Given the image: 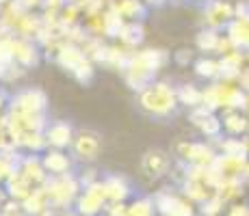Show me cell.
<instances>
[{
  "label": "cell",
  "mask_w": 249,
  "mask_h": 216,
  "mask_svg": "<svg viewBox=\"0 0 249 216\" xmlns=\"http://www.w3.org/2000/svg\"><path fill=\"white\" fill-rule=\"evenodd\" d=\"M169 54L165 50H141V52H130L126 67H124V80L132 91L141 93L145 86L154 83L156 74L167 65Z\"/></svg>",
  "instance_id": "6da1fadb"
},
{
  "label": "cell",
  "mask_w": 249,
  "mask_h": 216,
  "mask_svg": "<svg viewBox=\"0 0 249 216\" xmlns=\"http://www.w3.org/2000/svg\"><path fill=\"white\" fill-rule=\"evenodd\" d=\"M139 106L143 113L156 119L174 117L178 113V95L169 83H152L139 93Z\"/></svg>",
  "instance_id": "7a4b0ae2"
},
{
  "label": "cell",
  "mask_w": 249,
  "mask_h": 216,
  "mask_svg": "<svg viewBox=\"0 0 249 216\" xmlns=\"http://www.w3.org/2000/svg\"><path fill=\"white\" fill-rule=\"evenodd\" d=\"M54 61L63 67L65 71H70L78 83L83 84H89L93 80V63L87 59V54L83 52V48L76 46V43H70V41H61L59 48L54 50Z\"/></svg>",
  "instance_id": "3957f363"
},
{
  "label": "cell",
  "mask_w": 249,
  "mask_h": 216,
  "mask_svg": "<svg viewBox=\"0 0 249 216\" xmlns=\"http://www.w3.org/2000/svg\"><path fill=\"white\" fill-rule=\"evenodd\" d=\"M44 193L48 197V208H61L70 210L71 203H76V197L80 195V182L76 175H61V177H50L41 184Z\"/></svg>",
  "instance_id": "277c9868"
},
{
  "label": "cell",
  "mask_w": 249,
  "mask_h": 216,
  "mask_svg": "<svg viewBox=\"0 0 249 216\" xmlns=\"http://www.w3.org/2000/svg\"><path fill=\"white\" fill-rule=\"evenodd\" d=\"M46 106H48L46 93L41 89L31 86V89H22L16 95H11L7 110L9 113H22V115H39V113H46Z\"/></svg>",
  "instance_id": "5b68a950"
},
{
  "label": "cell",
  "mask_w": 249,
  "mask_h": 216,
  "mask_svg": "<svg viewBox=\"0 0 249 216\" xmlns=\"http://www.w3.org/2000/svg\"><path fill=\"white\" fill-rule=\"evenodd\" d=\"M104 210H107V195L100 180L85 186L83 193L76 197V212L80 216H100Z\"/></svg>",
  "instance_id": "8992f818"
},
{
  "label": "cell",
  "mask_w": 249,
  "mask_h": 216,
  "mask_svg": "<svg viewBox=\"0 0 249 216\" xmlns=\"http://www.w3.org/2000/svg\"><path fill=\"white\" fill-rule=\"evenodd\" d=\"M102 141L93 130H78L71 141V158L78 162H93L100 156Z\"/></svg>",
  "instance_id": "52a82bcc"
},
{
  "label": "cell",
  "mask_w": 249,
  "mask_h": 216,
  "mask_svg": "<svg viewBox=\"0 0 249 216\" xmlns=\"http://www.w3.org/2000/svg\"><path fill=\"white\" fill-rule=\"evenodd\" d=\"M234 20V4L228 0H210L204 4V26L221 33Z\"/></svg>",
  "instance_id": "ba28073f"
},
{
  "label": "cell",
  "mask_w": 249,
  "mask_h": 216,
  "mask_svg": "<svg viewBox=\"0 0 249 216\" xmlns=\"http://www.w3.org/2000/svg\"><path fill=\"white\" fill-rule=\"evenodd\" d=\"M178 158L184 165H195V166H210L217 158V151L206 143H178Z\"/></svg>",
  "instance_id": "9c48e42d"
},
{
  "label": "cell",
  "mask_w": 249,
  "mask_h": 216,
  "mask_svg": "<svg viewBox=\"0 0 249 216\" xmlns=\"http://www.w3.org/2000/svg\"><path fill=\"white\" fill-rule=\"evenodd\" d=\"M74 128H71L70 121H63V119H54V121H48V126L44 130L46 143L50 150H68L71 147V141H74Z\"/></svg>",
  "instance_id": "30bf717a"
},
{
  "label": "cell",
  "mask_w": 249,
  "mask_h": 216,
  "mask_svg": "<svg viewBox=\"0 0 249 216\" xmlns=\"http://www.w3.org/2000/svg\"><path fill=\"white\" fill-rule=\"evenodd\" d=\"M41 165L50 177H61V175H74V158L68 151L61 150H48L41 153Z\"/></svg>",
  "instance_id": "8fae6325"
},
{
  "label": "cell",
  "mask_w": 249,
  "mask_h": 216,
  "mask_svg": "<svg viewBox=\"0 0 249 216\" xmlns=\"http://www.w3.org/2000/svg\"><path fill=\"white\" fill-rule=\"evenodd\" d=\"M141 171L150 180H160L171 171V158L165 150H147L141 158Z\"/></svg>",
  "instance_id": "7c38bea8"
},
{
  "label": "cell",
  "mask_w": 249,
  "mask_h": 216,
  "mask_svg": "<svg viewBox=\"0 0 249 216\" xmlns=\"http://www.w3.org/2000/svg\"><path fill=\"white\" fill-rule=\"evenodd\" d=\"M13 61H16L24 69L37 67L41 61V48L33 39H22V37H13V48H11Z\"/></svg>",
  "instance_id": "4fadbf2b"
},
{
  "label": "cell",
  "mask_w": 249,
  "mask_h": 216,
  "mask_svg": "<svg viewBox=\"0 0 249 216\" xmlns=\"http://www.w3.org/2000/svg\"><path fill=\"white\" fill-rule=\"evenodd\" d=\"M189 119H191V123H193V126L204 134V136H208V138H221V132H223L221 119H219L214 113H210V110H206L204 106H199V108L191 110Z\"/></svg>",
  "instance_id": "5bb4252c"
},
{
  "label": "cell",
  "mask_w": 249,
  "mask_h": 216,
  "mask_svg": "<svg viewBox=\"0 0 249 216\" xmlns=\"http://www.w3.org/2000/svg\"><path fill=\"white\" fill-rule=\"evenodd\" d=\"M111 9L124 22H141L147 17V4L143 0H113Z\"/></svg>",
  "instance_id": "9a60e30c"
},
{
  "label": "cell",
  "mask_w": 249,
  "mask_h": 216,
  "mask_svg": "<svg viewBox=\"0 0 249 216\" xmlns=\"http://www.w3.org/2000/svg\"><path fill=\"white\" fill-rule=\"evenodd\" d=\"M100 182H102L107 201H111V203H124V199H126L132 190L130 184H128V180L122 175H102Z\"/></svg>",
  "instance_id": "2e32d148"
},
{
  "label": "cell",
  "mask_w": 249,
  "mask_h": 216,
  "mask_svg": "<svg viewBox=\"0 0 249 216\" xmlns=\"http://www.w3.org/2000/svg\"><path fill=\"white\" fill-rule=\"evenodd\" d=\"M20 173L22 177H26L33 186H41L48 180V173L41 165V156L37 153H31V156H24L22 158V165H20Z\"/></svg>",
  "instance_id": "e0dca14e"
},
{
  "label": "cell",
  "mask_w": 249,
  "mask_h": 216,
  "mask_svg": "<svg viewBox=\"0 0 249 216\" xmlns=\"http://www.w3.org/2000/svg\"><path fill=\"white\" fill-rule=\"evenodd\" d=\"M226 37L230 39V43H232L234 50L249 52V22L232 20L226 26Z\"/></svg>",
  "instance_id": "ac0fdd59"
},
{
  "label": "cell",
  "mask_w": 249,
  "mask_h": 216,
  "mask_svg": "<svg viewBox=\"0 0 249 216\" xmlns=\"http://www.w3.org/2000/svg\"><path fill=\"white\" fill-rule=\"evenodd\" d=\"M221 128L228 132V136L238 138L249 130V117L243 115L241 110H226L221 117Z\"/></svg>",
  "instance_id": "d6986e66"
},
{
  "label": "cell",
  "mask_w": 249,
  "mask_h": 216,
  "mask_svg": "<svg viewBox=\"0 0 249 216\" xmlns=\"http://www.w3.org/2000/svg\"><path fill=\"white\" fill-rule=\"evenodd\" d=\"M4 188H7L9 197H11L16 203H22V201L35 190V186H33L26 177H22L20 173H16V175H11L7 182H4Z\"/></svg>",
  "instance_id": "ffe728a7"
},
{
  "label": "cell",
  "mask_w": 249,
  "mask_h": 216,
  "mask_svg": "<svg viewBox=\"0 0 249 216\" xmlns=\"http://www.w3.org/2000/svg\"><path fill=\"white\" fill-rule=\"evenodd\" d=\"M22 153L18 150H9V151H0V184L9 180L11 175H16L20 171L22 165Z\"/></svg>",
  "instance_id": "44dd1931"
},
{
  "label": "cell",
  "mask_w": 249,
  "mask_h": 216,
  "mask_svg": "<svg viewBox=\"0 0 249 216\" xmlns=\"http://www.w3.org/2000/svg\"><path fill=\"white\" fill-rule=\"evenodd\" d=\"M143 39H145V31H143V24L141 22H126L119 33V41L128 48H137L141 46Z\"/></svg>",
  "instance_id": "7402d4cb"
},
{
  "label": "cell",
  "mask_w": 249,
  "mask_h": 216,
  "mask_svg": "<svg viewBox=\"0 0 249 216\" xmlns=\"http://www.w3.org/2000/svg\"><path fill=\"white\" fill-rule=\"evenodd\" d=\"M176 95H178V104H182V106H189V110L202 106V89H197L195 84H182V86H178V89H176Z\"/></svg>",
  "instance_id": "603a6c76"
},
{
  "label": "cell",
  "mask_w": 249,
  "mask_h": 216,
  "mask_svg": "<svg viewBox=\"0 0 249 216\" xmlns=\"http://www.w3.org/2000/svg\"><path fill=\"white\" fill-rule=\"evenodd\" d=\"M219 41H221V33L213 31V28H206V26L195 35V46H197L199 52H217Z\"/></svg>",
  "instance_id": "cb8c5ba5"
},
{
  "label": "cell",
  "mask_w": 249,
  "mask_h": 216,
  "mask_svg": "<svg viewBox=\"0 0 249 216\" xmlns=\"http://www.w3.org/2000/svg\"><path fill=\"white\" fill-rule=\"evenodd\" d=\"M18 147H24V150H28L33 153H39L48 150V143H46L44 132H24L18 138Z\"/></svg>",
  "instance_id": "d4e9b609"
},
{
  "label": "cell",
  "mask_w": 249,
  "mask_h": 216,
  "mask_svg": "<svg viewBox=\"0 0 249 216\" xmlns=\"http://www.w3.org/2000/svg\"><path fill=\"white\" fill-rule=\"evenodd\" d=\"M124 24H126V22H124L122 17H119L111 7H108V11L102 13V26H100V33H104L107 37H119Z\"/></svg>",
  "instance_id": "484cf974"
},
{
  "label": "cell",
  "mask_w": 249,
  "mask_h": 216,
  "mask_svg": "<svg viewBox=\"0 0 249 216\" xmlns=\"http://www.w3.org/2000/svg\"><path fill=\"white\" fill-rule=\"evenodd\" d=\"M219 150H221L223 156H238V158H247L249 153V145L241 138L228 136L223 141H219Z\"/></svg>",
  "instance_id": "4316f807"
},
{
  "label": "cell",
  "mask_w": 249,
  "mask_h": 216,
  "mask_svg": "<svg viewBox=\"0 0 249 216\" xmlns=\"http://www.w3.org/2000/svg\"><path fill=\"white\" fill-rule=\"evenodd\" d=\"M193 69L199 78H206V80H214L219 78V61L210 59V56H202L193 63Z\"/></svg>",
  "instance_id": "83f0119b"
},
{
  "label": "cell",
  "mask_w": 249,
  "mask_h": 216,
  "mask_svg": "<svg viewBox=\"0 0 249 216\" xmlns=\"http://www.w3.org/2000/svg\"><path fill=\"white\" fill-rule=\"evenodd\" d=\"M154 214H156L154 199H137L128 208V216H154Z\"/></svg>",
  "instance_id": "f1b7e54d"
},
{
  "label": "cell",
  "mask_w": 249,
  "mask_h": 216,
  "mask_svg": "<svg viewBox=\"0 0 249 216\" xmlns=\"http://www.w3.org/2000/svg\"><path fill=\"white\" fill-rule=\"evenodd\" d=\"M234 20L249 22V0H241L234 4Z\"/></svg>",
  "instance_id": "f546056e"
},
{
  "label": "cell",
  "mask_w": 249,
  "mask_h": 216,
  "mask_svg": "<svg viewBox=\"0 0 249 216\" xmlns=\"http://www.w3.org/2000/svg\"><path fill=\"white\" fill-rule=\"evenodd\" d=\"M174 61H176V63H178L180 67H186V65L191 63V61H193V52L186 50V48H182V50H178V52L174 54Z\"/></svg>",
  "instance_id": "4dcf8cb0"
},
{
  "label": "cell",
  "mask_w": 249,
  "mask_h": 216,
  "mask_svg": "<svg viewBox=\"0 0 249 216\" xmlns=\"http://www.w3.org/2000/svg\"><path fill=\"white\" fill-rule=\"evenodd\" d=\"M9 98H11V95H9L4 89H0V110H4L9 106Z\"/></svg>",
  "instance_id": "1f68e13d"
},
{
  "label": "cell",
  "mask_w": 249,
  "mask_h": 216,
  "mask_svg": "<svg viewBox=\"0 0 249 216\" xmlns=\"http://www.w3.org/2000/svg\"><path fill=\"white\" fill-rule=\"evenodd\" d=\"M230 216H249V210H247V208H243V205H236V208H232Z\"/></svg>",
  "instance_id": "d6a6232c"
},
{
  "label": "cell",
  "mask_w": 249,
  "mask_h": 216,
  "mask_svg": "<svg viewBox=\"0 0 249 216\" xmlns=\"http://www.w3.org/2000/svg\"><path fill=\"white\" fill-rule=\"evenodd\" d=\"M145 4H152V7H162L165 4V0H143Z\"/></svg>",
  "instance_id": "836d02e7"
},
{
  "label": "cell",
  "mask_w": 249,
  "mask_h": 216,
  "mask_svg": "<svg viewBox=\"0 0 249 216\" xmlns=\"http://www.w3.org/2000/svg\"><path fill=\"white\" fill-rule=\"evenodd\" d=\"M61 216H80V214L76 212V210H65V212L61 214Z\"/></svg>",
  "instance_id": "e575fe53"
},
{
  "label": "cell",
  "mask_w": 249,
  "mask_h": 216,
  "mask_svg": "<svg viewBox=\"0 0 249 216\" xmlns=\"http://www.w3.org/2000/svg\"><path fill=\"white\" fill-rule=\"evenodd\" d=\"M195 2H202V4H206V2H210V0H195Z\"/></svg>",
  "instance_id": "d590c367"
},
{
  "label": "cell",
  "mask_w": 249,
  "mask_h": 216,
  "mask_svg": "<svg viewBox=\"0 0 249 216\" xmlns=\"http://www.w3.org/2000/svg\"><path fill=\"white\" fill-rule=\"evenodd\" d=\"M4 2H11V0H0V4H4Z\"/></svg>",
  "instance_id": "8d00e7d4"
}]
</instances>
